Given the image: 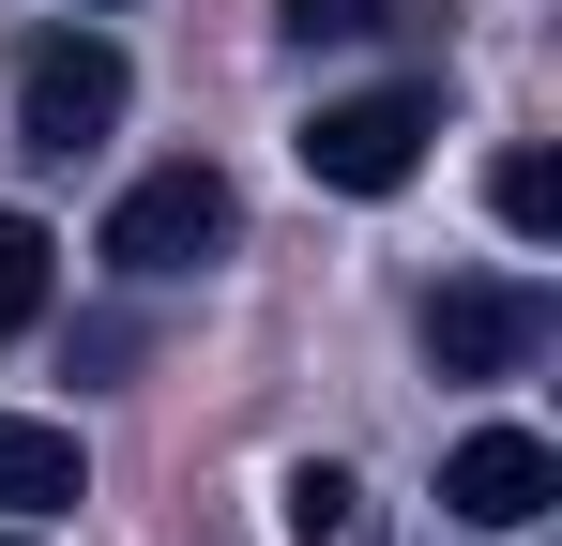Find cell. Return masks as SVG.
<instances>
[{"label": "cell", "mask_w": 562, "mask_h": 546, "mask_svg": "<svg viewBox=\"0 0 562 546\" xmlns=\"http://www.w3.org/2000/svg\"><path fill=\"white\" fill-rule=\"evenodd\" d=\"M122 91H137V77H122L106 31H31V46H15V152L77 168L106 122H122Z\"/></svg>", "instance_id": "obj_1"}, {"label": "cell", "mask_w": 562, "mask_h": 546, "mask_svg": "<svg viewBox=\"0 0 562 546\" xmlns=\"http://www.w3.org/2000/svg\"><path fill=\"white\" fill-rule=\"evenodd\" d=\"M426 137H441V91H426V77H395V91L319 106V122H304V168L335 182V197H395V182L426 168Z\"/></svg>", "instance_id": "obj_2"}, {"label": "cell", "mask_w": 562, "mask_h": 546, "mask_svg": "<svg viewBox=\"0 0 562 546\" xmlns=\"http://www.w3.org/2000/svg\"><path fill=\"white\" fill-rule=\"evenodd\" d=\"M228 228H244V197L213 168H153V182H122V213H106V259L122 273H198V259H228Z\"/></svg>", "instance_id": "obj_3"}, {"label": "cell", "mask_w": 562, "mask_h": 546, "mask_svg": "<svg viewBox=\"0 0 562 546\" xmlns=\"http://www.w3.org/2000/svg\"><path fill=\"white\" fill-rule=\"evenodd\" d=\"M532 350H548V288H532V273H457V288L426 304V364H441V379H517Z\"/></svg>", "instance_id": "obj_4"}, {"label": "cell", "mask_w": 562, "mask_h": 546, "mask_svg": "<svg viewBox=\"0 0 562 546\" xmlns=\"http://www.w3.org/2000/svg\"><path fill=\"white\" fill-rule=\"evenodd\" d=\"M548 501H562V455L532 441V425H471V441L441 455V516H457V532H532Z\"/></svg>", "instance_id": "obj_5"}, {"label": "cell", "mask_w": 562, "mask_h": 546, "mask_svg": "<svg viewBox=\"0 0 562 546\" xmlns=\"http://www.w3.org/2000/svg\"><path fill=\"white\" fill-rule=\"evenodd\" d=\"M61 501H92V455H77V425L0 410V516H61Z\"/></svg>", "instance_id": "obj_6"}, {"label": "cell", "mask_w": 562, "mask_h": 546, "mask_svg": "<svg viewBox=\"0 0 562 546\" xmlns=\"http://www.w3.org/2000/svg\"><path fill=\"white\" fill-rule=\"evenodd\" d=\"M46 273H61V243H46L31 213H0V334H31V319H46Z\"/></svg>", "instance_id": "obj_7"}, {"label": "cell", "mask_w": 562, "mask_h": 546, "mask_svg": "<svg viewBox=\"0 0 562 546\" xmlns=\"http://www.w3.org/2000/svg\"><path fill=\"white\" fill-rule=\"evenodd\" d=\"M486 213H502L517 243H548V228H562V168H548V152H502V168H486Z\"/></svg>", "instance_id": "obj_8"}, {"label": "cell", "mask_w": 562, "mask_h": 546, "mask_svg": "<svg viewBox=\"0 0 562 546\" xmlns=\"http://www.w3.org/2000/svg\"><path fill=\"white\" fill-rule=\"evenodd\" d=\"M289 532H304V546L350 532V470H335V455H304V470H289Z\"/></svg>", "instance_id": "obj_9"}, {"label": "cell", "mask_w": 562, "mask_h": 546, "mask_svg": "<svg viewBox=\"0 0 562 546\" xmlns=\"http://www.w3.org/2000/svg\"><path fill=\"white\" fill-rule=\"evenodd\" d=\"M274 31H289V46H366L380 0H274Z\"/></svg>", "instance_id": "obj_10"}, {"label": "cell", "mask_w": 562, "mask_h": 546, "mask_svg": "<svg viewBox=\"0 0 562 546\" xmlns=\"http://www.w3.org/2000/svg\"><path fill=\"white\" fill-rule=\"evenodd\" d=\"M0 546H31V532H0Z\"/></svg>", "instance_id": "obj_11"}]
</instances>
